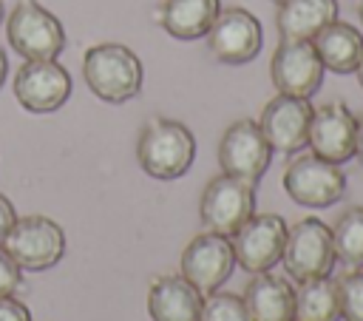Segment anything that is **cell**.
Instances as JSON below:
<instances>
[{
  "mask_svg": "<svg viewBox=\"0 0 363 321\" xmlns=\"http://www.w3.org/2000/svg\"><path fill=\"white\" fill-rule=\"evenodd\" d=\"M323 62L312 40H281L269 60V77L278 94L289 97H315L323 85Z\"/></svg>",
  "mask_w": 363,
  "mask_h": 321,
  "instance_id": "10",
  "label": "cell"
},
{
  "mask_svg": "<svg viewBox=\"0 0 363 321\" xmlns=\"http://www.w3.org/2000/svg\"><path fill=\"white\" fill-rule=\"evenodd\" d=\"M204 293L184 276H159L147 290V312L153 321H199Z\"/></svg>",
  "mask_w": 363,
  "mask_h": 321,
  "instance_id": "16",
  "label": "cell"
},
{
  "mask_svg": "<svg viewBox=\"0 0 363 321\" xmlns=\"http://www.w3.org/2000/svg\"><path fill=\"white\" fill-rule=\"evenodd\" d=\"M332 241H335V256L346 267H363V205L349 207L337 216L332 227Z\"/></svg>",
  "mask_w": 363,
  "mask_h": 321,
  "instance_id": "22",
  "label": "cell"
},
{
  "mask_svg": "<svg viewBox=\"0 0 363 321\" xmlns=\"http://www.w3.org/2000/svg\"><path fill=\"white\" fill-rule=\"evenodd\" d=\"M221 11V0H162L156 23L176 40H201Z\"/></svg>",
  "mask_w": 363,
  "mask_h": 321,
  "instance_id": "17",
  "label": "cell"
},
{
  "mask_svg": "<svg viewBox=\"0 0 363 321\" xmlns=\"http://www.w3.org/2000/svg\"><path fill=\"white\" fill-rule=\"evenodd\" d=\"M0 244L23 270H34V273L54 267L65 256L62 227L54 219L40 216V213L17 219Z\"/></svg>",
  "mask_w": 363,
  "mask_h": 321,
  "instance_id": "7",
  "label": "cell"
},
{
  "mask_svg": "<svg viewBox=\"0 0 363 321\" xmlns=\"http://www.w3.org/2000/svg\"><path fill=\"white\" fill-rule=\"evenodd\" d=\"M281 261H284V270L295 281L329 276L332 267H335V261H337L329 224H323L315 216H306V219L295 222L286 230Z\"/></svg>",
  "mask_w": 363,
  "mask_h": 321,
  "instance_id": "4",
  "label": "cell"
},
{
  "mask_svg": "<svg viewBox=\"0 0 363 321\" xmlns=\"http://www.w3.org/2000/svg\"><path fill=\"white\" fill-rule=\"evenodd\" d=\"M82 77L102 102H128L142 91V60L119 43H96L82 57Z\"/></svg>",
  "mask_w": 363,
  "mask_h": 321,
  "instance_id": "2",
  "label": "cell"
},
{
  "mask_svg": "<svg viewBox=\"0 0 363 321\" xmlns=\"http://www.w3.org/2000/svg\"><path fill=\"white\" fill-rule=\"evenodd\" d=\"M6 37L23 60H57L65 48L62 23L37 0H20L11 9Z\"/></svg>",
  "mask_w": 363,
  "mask_h": 321,
  "instance_id": "3",
  "label": "cell"
},
{
  "mask_svg": "<svg viewBox=\"0 0 363 321\" xmlns=\"http://www.w3.org/2000/svg\"><path fill=\"white\" fill-rule=\"evenodd\" d=\"M272 3H275V6H278V3H284V0H272Z\"/></svg>",
  "mask_w": 363,
  "mask_h": 321,
  "instance_id": "33",
  "label": "cell"
},
{
  "mask_svg": "<svg viewBox=\"0 0 363 321\" xmlns=\"http://www.w3.org/2000/svg\"><path fill=\"white\" fill-rule=\"evenodd\" d=\"M286 222L278 213H252L230 239L233 253L241 270L247 273H267L281 261L284 241H286Z\"/></svg>",
  "mask_w": 363,
  "mask_h": 321,
  "instance_id": "11",
  "label": "cell"
},
{
  "mask_svg": "<svg viewBox=\"0 0 363 321\" xmlns=\"http://www.w3.org/2000/svg\"><path fill=\"white\" fill-rule=\"evenodd\" d=\"M332 20H337V0H284L275 14L281 40H315Z\"/></svg>",
  "mask_w": 363,
  "mask_h": 321,
  "instance_id": "19",
  "label": "cell"
},
{
  "mask_svg": "<svg viewBox=\"0 0 363 321\" xmlns=\"http://www.w3.org/2000/svg\"><path fill=\"white\" fill-rule=\"evenodd\" d=\"M0 321H31V312L14 295H0Z\"/></svg>",
  "mask_w": 363,
  "mask_h": 321,
  "instance_id": "26",
  "label": "cell"
},
{
  "mask_svg": "<svg viewBox=\"0 0 363 321\" xmlns=\"http://www.w3.org/2000/svg\"><path fill=\"white\" fill-rule=\"evenodd\" d=\"M14 97L31 114H51L71 97V74L57 60H26L14 74Z\"/></svg>",
  "mask_w": 363,
  "mask_h": 321,
  "instance_id": "12",
  "label": "cell"
},
{
  "mask_svg": "<svg viewBox=\"0 0 363 321\" xmlns=\"http://www.w3.org/2000/svg\"><path fill=\"white\" fill-rule=\"evenodd\" d=\"M354 136H357V119L352 116L346 102L332 99V102L315 108L306 145L315 156L343 165L354 156Z\"/></svg>",
  "mask_w": 363,
  "mask_h": 321,
  "instance_id": "15",
  "label": "cell"
},
{
  "mask_svg": "<svg viewBox=\"0 0 363 321\" xmlns=\"http://www.w3.org/2000/svg\"><path fill=\"white\" fill-rule=\"evenodd\" d=\"M23 284V267L0 244V295H14Z\"/></svg>",
  "mask_w": 363,
  "mask_h": 321,
  "instance_id": "25",
  "label": "cell"
},
{
  "mask_svg": "<svg viewBox=\"0 0 363 321\" xmlns=\"http://www.w3.org/2000/svg\"><path fill=\"white\" fill-rule=\"evenodd\" d=\"M6 77H9V57H6V48L0 45V88H3Z\"/></svg>",
  "mask_w": 363,
  "mask_h": 321,
  "instance_id": "29",
  "label": "cell"
},
{
  "mask_svg": "<svg viewBox=\"0 0 363 321\" xmlns=\"http://www.w3.org/2000/svg\"><path fill=\"white\" fill-rule=\"evenodd\" d=\"M3 17H6V9H3V0H0V23H3Z\"/></svg>",
  "mask_w": 363,
  "mask_h": 321,
  "instance_id": "32",
  "label": "cell"
},
{
  "mask_svg": "<svg viewBox=\"0 0 363 321\" xmlns=\"http://www.w3.org/2000/svg\"><path fill=\"white\" fill-rule=\"evenodd\" d=\"M284 190L295 205L303 207H329L346 196V173L340 165L320 156L298 153L284 170Z\"/></svg>",
  "mask_w": 363,
  "mask_h": 321,
  "instance_id": "6",
  "label": "cell"
},
{
  "mask_svg": "<svg viewBox=\"0 0 363 321\" xmlns=\"http://www.w3.org/2000/svg\"><path fill=\"white\" fill-rule=\"evenodd\" d=\"M337 298L343 321H363V270L354 267L337 278Z\"/></svg>",
  "mask_w": 363,
  "mask_h": 321,
  "instance_id": "24",
  "label": "cell"
},
{
  "mask_svg": "<svg viewBox=\"0 0 363 321\" xmlns=\"http://www.w3.org/2000/svg\"><path fill=\"white\" fill-rule=\"evenodd\" d=\"M312 102L303 97H289V94H275L264 111H261V131L269 142L272 151L278 153H298L306 148L309 139V122H312Z\"/></svg>",
  "mask_w": 363,
  "mask_h": 321,
  "instance_id": "14",
  "label": "cell"
},
{
  "mask_svg": "<svg viewBox=\"0 0 363 321\" xmlns=\"http://www.w3.org/2000/svg\"><path fill=\"white\" fill-rule=\"evenodd\" d=\"M255 213V185L238 176H213L199 199V216L204 230L218 236H233Z\"/></svg>",
  "mask_w": 363,
  "mask_h": 321,
  "instance_id": "5",
  "label": "cell"
},
{
  "mask_svg": "<svg viewBox=\"0 0 363 321\" xmlns=\"http://www.w3.org/2000/svg\"><path fill=\"white\" fill-rule=\"evenodd\" d=\"M357 14H360V23H363V0H357Z\"/></svg>",
  "mask_w": 363,
  "mask_h": 321,
  "instance_id": "31",
  "label": "cell"
},
{
  "mask_svg": "<svg viewBox=\"0 0 363 321\" xmlns=\"http://www.w3.org/2000/svg\"><path fill=\"white\" fill-rule=\"evenodd\" d=\"M320 62L332 74H352L363 57V34L343 20H332L312 40Z\"/></svg>",
  "mask_w": 363,
  "mask_h": 321,
  "instance_id": "20",
  "label": "cell"
},
{
  "mask_svg": "<svg viewBox=\"0 0 363 321\" xmlns=\"http://www.w3.org/2000/svg\"><path fill=\"white\" fill-rule=\"evenodd\" d=\"M17 222V213H14V205H11V199H6L3 193H0V241L6 239V233L11 230V224Z\"/></svg>",
  "mask_w": 363,
  "mask_h": 321,
  "instance_id": "27",
  "label": "cell"
},
{
  "mask_svg": "<svg viewBox=\"0 0 363 321\" xmlns=\"http://www.w3.org/2000/svg\"><path fill=\"white\" fill-rule=\"evenodd\" d=\"M269 162H272V148L255 119H238L221 134V142H218L221 173L258 185Z\"/></svg>",
  "mask_w": 363,
  "mask_h": 321,
  "instance_id": "8",
  "label": "cell"
},
{
  "mask_svg": "<svg viewBox=\"0 0 363 321\" xmlns=\"http://www.w3.org/2000/svg\"><path fill=\"white\" fill-rule=\"evenodd\" d=\"M244 304L252 321H295V290L286 278L267 273H255V278L244 287Z\"/></svg>",
  "mask_w": 363,
  "mask_h": 321,
  "instance_id": "18",
  "label": "cell"
},
{
  "mask_svg": "<svg viewBox=\"0 0 363 321\" xmlns=\"http://www.w3.org/2000/svg\"><path fill=\"white\" fill-rule=\"evenodd\" d=\"M210 54L224 65H244L258 57L264 45V28L258 17L241 6L221 9L210 31L204 34Z\"/></svg>",
  "mask_w": 363,
  "mask_h": 321,
  "instance_id": "9",
  "label": "cell"
},
{
  "mask_svg": "<svg viewBox=\"0 0 363 321\" xmlns=\"http://www.w3.org/2000/svg\"><path fill=\"white\" fill-rule=\"evenodd\" d=\"M199 321H252V315H250V310L244 304V295L213 290L204 298Z\"/></svg>",
  "mask_w": 363,
  "mask_h": 321,
  "instance_id": "23",
  "label": "cell"
},
{
  "mask_svg": "<svg viewBox=\"0 0 363 321\" xmlns=\"http://www.w3.org/2000/svg\"><path fill=\"white\" fill-rule=\"evenodd\" d=\"M233 267H235L233 241L210 230L193 236L182 253V276L201 293L218 290L233 276Z\"/></svg>",
  "mask_w": 363,
  "mask_h": 321,
  "instance_id": "13",
  "label": "cell"
},
{
  "mask_svg": "<svg viewBox=\"0 0 363 321\" xmlns=\"http://www.w3.org/2000/svg\"><path fill=\"white\" fill-rule=\"evenodd\" d=\"M136 159L147 176L170 182L190 170V165L196 159V139H193L190 128L182 125L179 119L153 116L139 131Z\"/></svg>",
  "mask_w": 363,
  "mask_h": 321,
  "instance_id": "1",
  "label": "cell"
},
{
  "mask_svg": "<svg viewBox=\"0 0 363 321\" xmlns=\"http://www.w3.org/2000/svg\"><path fill=\"white\" fill-rule=\"evenodd\" d=\"M354 74H357V80H360V85H363V57H360V62H357V68H354Z\"/></svg>",
  "mask_w": 363,
  "mask_h": 321,
  "instance_id": "30",
  "label": "cell"
},
{
  "mask_svg": "<svg viewBox=\"0 0 363 321\" xmlns=\"http://www.w3.org/2000/svg\"><path fill=\"white\" fill-rule=\"evenodd\" d=\"M295 321H340L337 281L329 276L301 281L295 290Z\"/></svg>",
  "mask_w": 363,
  "mask_h": 321,
  "instance_id": "21",
  "label": "cell"
},
{
  "mask_svg": "<svg viewBox=\"0 0 363 321\" xmlns=\"http://www.w3.org/2000/svg\"><path fill=\"white\" fill-rule=\"evenodd\" d=\"M354 159L363 168V114L357 116V136H354Z\"/></svg>",
  "mask_w": 363,
  "mask_h": 321,
  "instance_id": "28",
  "label": "cell"
}]
</instances>
